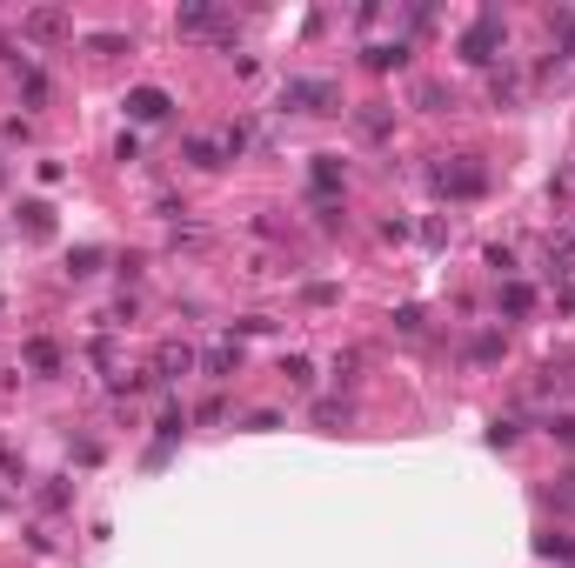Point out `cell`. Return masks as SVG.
Returning a JSON list of instances; mask_svg holds the SVG:
<instances>
[{
  "instance_id": "obj_1",
  "label": "cell",
  "mask_w": 575,
  "mask_h": 568,
  "mask_svg": "<svg viewBox=\"0 0 575 568\" xmlns=\"http://www.w3.org/2000/svg\"><path fill=\"white\" fill-rule=\"evenodd\" d=\"M167 107H174V101H167L161 88H141V94H127V114H134V120H167Z\"/></svg>"
},
{
  "instance_id": "obj_2",
  "label": "cell",
  "mask_w": 575,
  "mask_h": 568,
  "mask_svg": "<svg viewBox=\"0 0 575 568\" xmlns=\"http://www.w3.org/2000/svg\"><path fill=\"white\" fill-rule=\"evenodd\" d=\"M288 101H302L308 114H321V107L334 101V88H328V81H295V88H288Z\"/></svg>"
},
{
  "instance_id": "obj_3",
  "label": "cell",
  "mask_w": 575,
  "mask_h": 568,
  "mask_svg": "<svg viewBox=\"0 0 575 568\" xmlns=\"http://www.w3.org/2000/svg\"><path fill=\"white\" fill-rule=\"evenodd\" d=\"M495 34H502V27H495V14H488L482 27L469 34V60H488V47H495Z\"/></svg>"
}]
</instances>
